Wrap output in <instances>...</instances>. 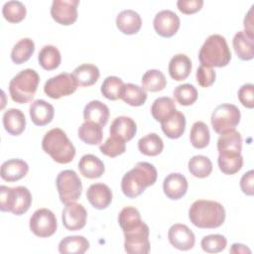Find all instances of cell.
<instances>
[{
	"label": "cell",
	"instance_id": "36",
	"mask_svg": "<svg viewBox=\"0 0 254 254\" xmlns=\"http://www.w3.org/2000/svg\"><path fill=\"white\" fill-rule=\"evenodd\" d=\"M138 149L146 156H158L164 149V142L158 134L150 133L138 141Z\"/></svg>",
	"mask_w": 254,
	"mask_h": 254
},
{
	"label": "cell",
	"instance_id": "38",
	"mask_svg": "<svg viewBox=\"0 0 254 254\" xmlns=\"http://www.w3.org/2000/svg\"><path fill=\"white\" fill-rule=\"evenodd\" d=\"M142 87L151 92L163 90L167 85L165 74L159 69H149L142 76Z\"/></svg>",
	"mask_w": 254,
	"mask_h": 254
},
{
	"label": "cell",
	"instance_id": "5",
	"mask_svg": "<svg viewBox=\"0 0 254 254\" xmlns=\"http://www.w3.org/2000/svg\"><path fill=\"white\" fill-rule=\"evenodd\" d=\"M40 82V76L35 69L26 68L17 73L9 83V93L16 103H27L33 99Z\"/></svg>",
	"mask_w": 254,
	"mask_h": 254
},
{
	"label": "cell",
	"instance_id": "52",
	"mask_svg": "<svg viewBox=\"0 0 254 254\" xmlns=\"http://www.w3.org/2000/svg\"><path fill=\"white\" fill-rule=\"evenodd\" d=\"M230 253H248L250 254L251 253V250L244 244H241V243H234L231 245V248L229 250Z\"/></svg>",
	"mask_w": 254,
	"mask_h": 254
},
{
	"label": "cell",
	"instance_id": "48",
	"mask_svg": "<svg viewBox=\"0 0 254 254\" xmlns=\"http://www.w3.org/2000/svg\"><path fill=\"white\" fill-rule=\"evenodd\" d=\"M254 85L252 83L243 84L238 90V99L240 103L247 108L254 107Z\"/></svg>",
	"mask_w": 254,
	"mask_h": 254
},
{
	"label": "cell",
	"instance_id": "23",
	"mask_svg": "<svg viewBox=\"0 0 254 254\" xmlns=\"http://www.w3.org/2000/svg\"><path fill=\"white\" fill-rule=\"evenodd\" d=\"M191 68L192 65L190 59L184 54L175 55L171 59L168 66L170 76L177 81H182L188 78Z\"/></svg>",
	"mask_w": 254,
	"mask_h": 254
},
{
	"label": "cell",
	"instance_id": "45",
	"mask_svg": "<svg viewBox=\"0 0 254 254\" xmlns=\"http://www.w3.org/2000/svg\"><path fill=\"white\" fill-rule=\"evenodd\" d=\"M226 245L227 240L221 234H209L200 241V246L206 253H219L225 249Z\"/></svg>",
	"mask_w": 254,
	"mask_h": 254
},
{
	"label": "cell",
	"instance_id": "49",
	"mask_svg": "<svg viewBox=\"0 0 254 254\" xmlns=\"http://www.w3.org/2000/svg\"><path fill=\"white\" fill-rule=\"evenodd\" d=\"M203 1L202 0H179L177 2L178 9L183 14H193L199 11L202 8Z\"/></svg>",
	"mask_w": 254,
	"mask_h": 254
},
{
	"label": "cell",
	"instance_id": "11",
	"mask_svg": "<svg viewBox=\"0 0 254 254\" xmlns=\"http://www.w3.org/2000/svg\"><path fill=\"white\" fill-rule=\"evenodd\" d=\"M57 217L48 208L37 209L30 218V230L39 237H50L57 231Z\"/></svg>",
	"mask_w": 254,
	"mask_h": 254
},
{
	"label": "cell",
	"instance_id": "6",
	"mask_svg": "<svg viewBox=\"0 0 254 254\" xmlns=\"http://www.w3.org/2000/svg\"><path fill=\"white\" fill-rule=\"evenodd\" d=\"M32 203L30 190L23 186L9 188L0 187V209L5 212H12L15 215H22L27 212Z\"/></svg>",
	"mask_w": 254,
	"mask_h": 254
},
{
	"label": "cell",
	"instance_id": "22",
	"mask_svg": "<svg viewBox=\"0 0 254 254\" xmlns=\"http://www.w3.org/2000/svg\"><path fill=\"white\" fill-rule=\"evenodd\" d=\"M29 171L28 164L21 159H10L1 165L0 176L6 182H16L23 179Z\"/></svg>",
	"mask_w": 254,
	"mask_h": 254
},
{
	"label": "cell",
	"instance_id": "16",
	"mask_svg": "<svg viewBox=\"0 0 254 254\" xmlns=\"http://www.w3.org/2000/svg\"><path fill=\"white\" fill-rule=\"evenodd\" d=\"M86 197L89 203L96 209H105L112 201V191L110 188L102 183L89 186L86 190Z\"/></svg>",
	"mask_w": 254,
	"mask_h": 254
},
{
	"label": "cell",
	"instance_id": "50",
	"mask_svg": "<svg viewBox=\"0 0 254 254\" xmlns=\"http://www.w3.org/2000/svg\"><path fill=\"white\" fill-rule=\"evenodd\" d=\"M253 183H254V171L250 170L247 173H245L240 180V189L243 191V193L247 195L254 194Z\"/></svg>",
	"mask_w": 254,
	"mask_h": 254
},
{
	"label": "cell",
	"instance_id": "17",
	"mask_svg": "<svg viewBox=\"0 0 254 254\" xmlns=\"http://www.w3.org/2000/svg\"><path fill=\"white\" fill-rule=\"evenodd\" d=\"M163 190L168 198L177 200L182 198L188 190V181L180 173L168 175L163 182Z\"/></svg>",
	"mask_w": 254,
	"mask_h": 254
},
{
	"label": "cell",
	"instance_id": "29",
	"mask_svg": "<svg viewBox=\"0 0 254 254\" xmlns=\"http://www.w3.org/2000/svg\"><path fill=\"white\" fill-rule=\"evenodd\" d=\"M88 248V240L80 235L66 236L59 243V252L62 254H83Z\"/></svg>",
	"mask_w": 254,
	"mask_h": 254
},
{
	"label": "cell",
	"instance_id": "8",
	"mask_svg": "<svg viewBox=\"0 0 254 254\" xmlns=\"http://www.w3.org/2000/svg\"><path fill=\"white\" fill-rule=\"evenodd\" d=\"M241 113L237 106L230 103L218 105L211 114V126L217 134L235 129L240 122Z\"/></svg>",
	"mask_w": 254,
	"mask_h": 254
},
{
	"label": "cell",
	"instance_id": "7",
	"mask_svg": "<svg viewBox=\"0 0 254 254\" xmlns=\"http://www.w3.org/2000/svg\"><path fill=\"white\" fill-rule=\"evenodd\" d=\"M56 185L60 199L64 204L76 201L81 195L82 184L73 170L62 171L57 177Z\"/></svg>",
	"mask_w": 254,
	"mask_h": 254
},
{
	"label": "cell",
	"instance_id": "41",
	"mask_svg": "<svg viewBox=\"0 0 254 254\" xmlns=\"http://www.w3.org/2000/svg\"><path fill=\"white\" fill-rule=\"evenodd\" d=\"M124 82L121 78L110 75L103 80L100 91L105 98L109 100H117L120 98Z\"/></svg>",
	"mask_w": 254,
	"mask_h": 254
},
{
	"label": "cell",
	"instance_id": "19",
	"mask_svg": "<svg viewBox=\"0 0 254 254\" xmlns=\"http://www.w3.org/2000/svg\"><path fill=\"white\" fill-rule=\"evenodd\" d=\"M116 26L121 33L125 35H134L140 31L142 19L134 10H123L116 17Z\"/></svg>",
	"mask_w": 254,
	"mask_h": 254
},
{
	"label": "cell",
	"instance_id": "2",
	"mask_svg": "<svg viewBox=\"0 0 254 254\" xmlns=\"http://www.w3.org/2000/svg\"><path fill=\"white\" fill-rule=\"evenodd\" d=\"M189 218L198 228L213 229L223 224L225 220V209L217 201L198 199L190 205Z\"/></svg>",
	"mask_w": 254,
	"mask_h": 254
},
{
	"label": "cell",
	"instance_id": "18",
	"mask_svg": "<svg viewBox=\"0 0 254 254\" xmlns=\"http://www.w3.org/2000/svg\"><path fill=\"white\" fill-rule=\"evenodd\" d=\"M29 113L31 120L35 125L45 126L52 122L55 115V109L51 103L43 99H37L31 103Z\"/></svg>",
	"mask_w": 254,
	"mask_h": 254
},
{
	"label": "cell",
	"instance_id": "30",
	"mask_svg": "<svg viewBox=\"0 0 254 254\" xmlns=\"http://www.w3.org/2000/svg\"><path fill=\"white\" fill-rule=\"evenodd\" d=\"M219 170L225 175H234L243 166V157L241 153L222 152L219 153L217 159Z\"/></svg>",
	"mask_w": 254,
	"mask_h": 254
},
{
	"label": "cell",
	"instance_id": "15",
	"mask_svg": "<svg viewBox=\"0 0 254 254\" xmlns=\"http://www.w3.org/2000/svg\"><path fill=\"white\" fill-rule=\"evenodd\" d=\"M168 238L175 248L182 251L190 250L195 243L193 232L186 224L181 223H176L170 227Z\"/></svg>",
	"mask_w": 254,
	"mask_h": 254
},
{
	"label": "cell",
	"instance_id": "25",
	"mask_svg": "<svg viewBox=\"0 0 254 254\" xmlns=\"http://www.w3.org/2000/svg\"><path fill=\"white\" fill-rule=\"evenodd\" d=\"M77 168L80 174L87 179L100 178L105 171L103 162L92 154L82 156L78 162Z\"/></svg>",
	"mask_w": 254,
	"mask_h": 254
},
{
	"label": "cell",
	"instance_id": "14",
	"mask_svg": "<svg viewBox=\"0 0 254 254\" xmlns=\"http://www.w3.org/2000/svg\"><path fill=\"white\" fill-rule=\"evenodd\" d=\"M179 16L171 10H162L156 14L153 26L158 35L163 38H171L180 28Z\"/></svg>",
	"mask_w": 254,
	"mask_h": 254
},
{
	"label": "cell",
	"instance_id": "32",
	"mask_svg": "<svg viewBox=\"0 0 254 254\" xmlns=\"http://www.w3.org/2000/svg\"><path fill=\"white\" fill-rule=\"evenodd\" d=\"M35 52V43L30 38L21 39L17 42L11 52V60L16 64L26 63Z\"/></svg>",
	"mask_w": 254,
	"mask_h": 254
},
{
	"label": "cell",
	"instance_id": "35",
	"mask_svg": "<svg viewBox=\"0 0 254 254\" xmlns=\"http://www.w3.org/2000/svg\"><path fill=\"white\" fill-rule=\"evenodd\" d=\"M176 110L177 108L174 99L168 96H162L157 98L153 102L151 107L152 116L158 122H162L170 115H172Z\"/></svg>",
	"mask_w": 254,
	"mask_h": 254
},
{
	"label": "cell",
	"instance_id": "10",
	"mask_svg": "<svg viewBox=\"0 0 254 254\" xmlns=\"http://www.w3.org/2000/svg\"><path fill=\"white\" fill-rule=\"evenodd\" d=\"M77 86L78 84L72 73L62 72L46 81L44 91L49 97L59 99L63 96L72 94L76 90Z\"/></svg>",
	"mask_w": 254,
	"mask_h": 254
},
{
	"label": "cell",
	"instance_id": "1",
	"mask_svg": "<svg viewBox=\"0 0 254 254\" xmlns=\"http://www.w3.org/2000/svg\"><path fill=\"white\" fill-rule=\"evenodd\" d=\"M157 177V170L152 164L138 162L132 170L123 176L121 181L122 192L129 198H135L142 194L148 187L153 186Z\"/></svg>",
	"mask_w": 254,
	"mask_h": 254
},
{
	"label": "cell",
	"instance_id": "31",
	"mask_svg": "<svg viewBox=\"0 0 254 254\" xmlns=\"http://www.w3.org/2000/svg\"><path fill=\"white\" fill-rule=\"evenodd\" d=\"M72 75L78 85L90 86L98 80L100 72L96 65L91 64H82L74 68Z\"/></svg>",
	"mask_w": 254,
	"mask_h": 254
},
{
	"label": "cell",
	"instance_id": "51",
	"mask_svg": "<svg viewBox=\"0 0 254 254\" xmlns=\"http://www.w3.org/2000/svg\"><path fill=\"white\" fill-rule=\"evenodd\" d=\"M252 8L253 5L251 6V9L248 11L247 15L244 18V32L249 35L250 37L254 38V33H253V17H252Z\"/></svg>",
	"mask_w": 254,
	"mask_h": 254
},
{
	"label": "cell",
	"instance_id": "9",
	"mask_svg": "<svg viewBox=\"0 0 254 254\" xmlns=\"http://www.w3.org/2000/svg\"><path fill=\"white\" fill-rule=\"evenodd\" d=\"M125 241L124 249L129 254H147L150 252L149 226L145 222L123 231Z\"/></svg>",
	"mask_w": 254,
	"mask_h": 254
},
{
	"label": "cell",
	"instance_id": "33",
	"mask_svg": "<svg viewBox=\"0 0 254 254\" xmlns=\"http://www.w3.org/2000/svg\"><path fill=\"white\" fill-rule=\"evenodd\" d=\"M78 138L88 145H98L103 138L102 127L88 121H84L77 130Z\"/></svg>",
	"mask_w": 254,
	"mask_h": 254
},
{
	"label": "cell",
	"instance_id": "21",
	"mask_svg": "<svg viewBox=\"0 0 254 254\" xmlns=\"http://www.w3.org/2000/svg\"><path fill=\"white\" fill-rule=\"evenodd\" d=\"M137 125L135 121L127 116L116 117L110 126V136L119 138L124 142L130 141L136 134Z\"/></svg>",
	"mask_w": 254,
	"mask_h": 254
},
{
	"label": "cell",
	"instance_id": "3",
	"mask_svg": "<svg viewBox=\"0 0 254 254\" xmlns=\"http://www.w3.org/2000/svg\"><path fill=\"white\" fill-rule=\"evenodd\" d=\"M42 148L59 164H68L75 156L73 144L61 128L51 129L45 134L42 140Z\"/></svg>",
	"mask_w": 254,
	"mask_h": 254
},
{
	"label": "cell",
	"instance_id": "46",
	"mask_svg": "<svg viewBox=\"0 0 254 254\" xmlns=\"http://www.w3.org/2000/svg\"><path fill=\"white\" fill-rule=\"evenodd\" d=\"M100 152L110 158L117 157L126 151V144L123 140L110 136L106 141L99 146Z\"/></svg>",
	"mask_w": 254,
	"mask_h": 254
},
{
	"label": "cell",
	"instance_id": "4",
	"mask_svg": "<svg viewBox=\"0 0 254 254\" xmlns=\"http://www.w3.org/2000/svg\"><path fill=\"white\" fill-rule=\"evenodd\" d=\"M198 60L202 65L208 67L227 65L231 60V53L225 38L218 34L210 35L199 50Z\"/></svg>",
	"mask_w": 254,
	"mask_h": 254
},
{
	"label": "cell",
	"instance_id": "39",
	"mask_svg": "<svg viewBox=\"0 0 254 254\" xmlns=\"http://www.w3.org/2000/svg\"><path fill=\"white\" fill-rule=\"evenodd\" d=\"M190 173L198 179L208 177L212 172L211 161L203 155H195L191 157L188 164Z\"/></svg>",
	"mask_w": 254,
	"mask_h": 254
},
{
	"label": "cell",
	"instance_id": "24",
	"mask_svg": "<svg viewBox=\"0 0 254 254\" xmlns=\"http://www.w3.org/2000/svg\"><path fill=\"white\" fill-rule=\"evenodd\" d=\"M186 123L184 113L176 110L172 115L161 122V127L168 138L178 139L185 133Z\"/></svg>",
	"mask_w": 254,
	"mask_h": 254
},
{
	"label": "cell",
	"instance_id": "47",
	"mask_svg": "<svg viewBox=\"0 0 254 254\" xmlns=\"http://www.w3.org/2000/svg\"><path fill=\"white\" fill-rule=\"evenodd\" d=\"M215 71L212 67L200 65L196 69V81L201 87H208L215 81Z\"/></svg>",
	"mask_w": 254,
	"mask_h": 254
},
{
	"label": "cell",
	"instance_id": "13",
	"mask_svg": "<svg viewBox=\"0 0 254 254\" xmlns=\"http://www.w3.org/2000/svg\"><path fill=\"white\" fill-rule=\"evenodd\" d=\"M87 212L84 206L80 203H66L62 212L64 226L70 231L80 230L85 226Z\"/></svg>",
	"mask_w": 254,
	"mask_h": 254
},
{
	"label": "cell",
	"instance_id": "42",
	"mask_svg": "<svg viewBox=\"0 0 254 254\" xmlns=\"http://www.w3.org/2000/svg\"><path fill=\"white\" fill-rule=\"evenodd\" d=\"M3 17L10 23H19L26 17L27 10L20 1H8L2 8Z\"/></svg>",
	"mask_w": 254,
	"mask_h": 254
},
{
	"label": "cell",
	"instance_id": "34",
	"mask_svg": "<svg viewBox=\"0 0 254 254\" xmlns=\"http://www.w3.org/2000/svg\"><path fill=\"white\" fill-rule=\"evenodd\" d=\"M120 98L131 106H141L147 99V92L137 84L126 83L123 86Z\"/></svg>",
	"mask_w": 254,
	"mask_h": 254
},
{
	"label": "cell",
	"instance_id": "43",
	"mask_svg": "<svg viewBox=\"0 0 254 254\" xmlns=\"http://www.w3.org/2000/svg\"><path fill=\"white\" fill-rule=\"evenodd\" d=\"M174 97L181 105L189 106L196 101L197 90L190 83L180 84L174 89Z\"/></svg>",
	"mask_w": 254,
	"mask_h": 254
},
{
	"label": "cell",
	"instance_id": "40",
	"mask_svg": "<svg viewBox=\"0 0 254 254\" xmlns=\"http://www.w3.org/2000/svg\"><path fill=\"white\" fill-rule=\"evenodd\" d=\"M190 140L191 145L196 149H203L209 144L210 133L207 125L202 121H196L192 124Z\"/></svg>",
	"mask_w": 254,
	"mask_h": 254
},
{
	"label": "cell",
	"instance_id": "20",
	"mask_svg": "<svg viewBox=\"0 0 254 254\" xmlns=\"http://www.w3.org/2000/svg\"><path fill=\"white\" fill-rule=\"evenodd\" d=\"M109 108L106 104L99 100H92L88 102L83 109V118L85 121L95 123L104 127L109 119Z\"/></svg>",
	"mask_w": 254,
	"mask_h": 254
},
{
	"label": "cell",
	"instance_id": "28",
	"mask_svg": "<svg viewBox=\"0 0 254 254\" xmlns=\"http://www.w3.org/2000/svg\"><path fill=\"white\" fill-rule=\"evenodd\" d=\"M242 149V138L238 131L231 129L220 134L217 140L218 153L232 152L241 153Z\"/></svg>",
	"mask_w": 254,
	"mask_h": 254
},
{
	"label": "cell",
	"instance_id": "44",
	"mask_svg": "<svg viewBox=\"0 0 254 254\" xmlns=\"http://www.w3.org/2000/svg\"><path fill=\"white\" fill-rule=\"evenodd\" d=\"M118 222L122 230L126 231L142 222L141 214L137 208L133 206H126L120 211L118 215Z\"/></svg>",
	"mask_w": 254,
	"mask_h": 254
},
{
	"label": "cell",
	"instance_id": "37",
	"mask_svg": "<svg viewBox=\"0 0 254 254\" xmlns=\"http://www.w3.org/2000/svg\"><path fill=\"white\" fill-rule=\"evenodd\" d=\"M38 61L40 65L44 69L46 70L56 69L62 62L61 53L58 50V48H56L55 46L47 45L43 47L42 50L40 51L38 56Z\"/></svg>",
	"mask_w": 254,
	"mask_h": 254
},
{
	"label": "cell",
	"instance_id": "27",
	"mask_svg": "<svg viewBox=\"0 0 254 254\" xmlns=\"http://www.w3.org/2000/svg\"><path fill=\"white\" fill-rule=\"evenodd\" d=\"M254 38L244 31L237 32L232 40V45L237 57L242 61H250L254 58Z\"/></svg>",
	"mask_w": 254,
	"mask_h": 254
},
{
	"label": "cell",
	"instance_id": "26",
	"mask_svg": "<svg viewBox=\"0 0 254 254\" xmlns=\"http://www.w3.org/2000/svg\"><path fill=\"white\" fill-rule=\"evenodd\" d=\"M3 126L5 130L13 136L22 134L26 127L24 113L17 108H10L3 114Z\"/></svg>",
	"mask_w": 254,
	"mask_h": 254
},
{
	"label": "cell",
	"instance_id": "12",
	"mask_svg": "<svg viewBox=\"0 0 254 254\" xmlns=\"http://www.w3.org/2000/svg\"><path fill=\"white\" fill-rule=\"evenodd\" d=\"M78 0H54L51 7V16L59 24L68 26L77 19Z\"/></svg>",
	"mask_w": 254,
	"mask_h": 254
}]
</instances>
